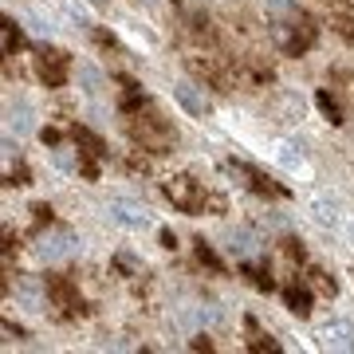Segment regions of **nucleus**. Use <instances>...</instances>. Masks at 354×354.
Wrapping results in <instances>:
<instances>
[{"label": "nucleus", "mask_w": 354, "mask_h": 354, "mask_svg": "<svg viewBox=\"0 0 354 354\" xmlns=\"http://www.w3.org/2000/svg\"><path fill=\"white\" fill-rule=\"evenodd\" d=\"M122 118H127L130 142H134L142 153H169L177 146L174 122H169V118H165V114L158 111L150 99H142L138 106H134V111H127Z\"/></svg>", "instance_id": "1"}, {"label": "nucleus", "mask_w": 354, "mask_h": 354, "mask_svg": "<svg viewBox=\"0 0 354 354\" xmlns=\"http://www.w3.org/2000/svg\"><path fill=\"white\" fill-rule=\"evenodd\" d=\"M162 193L174 201V209H181V213H189V216H201V213H209V209H213V213H225V197L209 193L201 181H193L189 174L165 177Z\"/></svg>", "instance_id": "2"}, {"label": "nucleus", "mask_w": 354, "mask_h": 354, "mask_svg": "<svg viewBox=\"0 0 354 354\" xmlns=\"http://www.w3.org/2000/svg\"><path fill=\"white\" fill-rule=\"evenodd\" d=\"M44 291H48V304L55 307L59 319H83L91 311L87 299H83V291H79V283L71 276H64V272H48L44 276Z\"/></svg>", "instance_id": "3"}, {"label": "nucleus", "mask_w": 354, "mask_h": 354, "mask_svg": "<svg viewBox=\"0 0 354 354\" xmlns=\"http://www.w3.org/2000/svg\"><path fill=\"white\" fill-rule=\"evenodd\" d=\"M32 67H36V75L44 87L59 91V87H67V75H71V55L64 48H39Z\"/></svg>", "instance_id": "4"}, {"label": "nucleus", "mask_w": 354, "mask_h": 354, "mask_svg": "<svg viewBox=\"0 0 354 354\" xmlns=\"http://www.w3.org/2000/svg\"><path fill=\"white\" fill-rule=\"evenodd\" d=\"M71 142L79 146V174H83V181H99V158H106V142L87 127H71Z\"/></svg>", "instance_id": "5"}, {"label": "nucleus", "mask_w": 354, "mask_h": 354, "mask_svg": "<svg viewBox=\"0 0 354 354\" xmlns=\"http://www.w3.org/2000/svg\"><path fill=\"white\" fill-rule=\"evenodd\" d=\"M228 169H232V177H244V185L256 193V197H272V201H288V185H279L272 174H264V169H256V165L248 162H228Z\"/></svg>", "instance_id": "6"}, {"label": "nucleus", "mask_w": 354, "mask_h": 354, "mask_svg": "<svg viewBox=\"0 0 354 354\" xmlns=\"http://www.w3.org/2000/svg\"><path fill=\"white\" fill-rule=\"evenodd\" d=\"M315 39H319V24L311 20V16H295L288 24V32H283V55H307V51L315 48Z\"/></svg>", "instance_id": "7"}, {"label": "nucleus", "mask_w": 354, "mask_h": 354, "mask_svg": "<svg viewBox=\"0 0 354 354\" xmlns=\"http://www.w3.org/2000/svg\"><path fill=\"white\" fill-rule=\"evenodd\" d=\"M283 304H288V311L291 315H299V319H307L311 315V283H299V276L291 279V283H283Z\"/></svg>", "instance_id": "8"}, {"label": "nucleus", "mask_w": 354, "mask_h": 354, "mask_svg": "<svg viewBox=\"0 0 354 354\" xmlns=\"http://www.w3.org/2000/svg\"><path fill=\"white\" fill-rule=\"evenodd\" d=\"M244 335H248V339H244V346H248L252 354H276L279 351V342L272 339L268 330H260V323H256L252 315L244 319Z\"/></svg>", "instance_id": "9"}, {"label": "nucleus", "mask_w": 354, "mask_h": 354, "mask_svg": "<svg viewBox=\"0 0 354 354\" xmlns=\"http://www.w3.org/2000/svg\"><path fill=\"white\" fill-rule=\"evenodd\" d=\"M315 102H319V111L327 114V122H335V127H342V122H346V114H342V99L339 95H335V91H319L315 95Z\"/></svg>", "instance_id": "10"}, {"label": "nucleus", "mask_w": 354, "mask_h": 354, "mask_svg": "<svg viewBox=\"0 0 354 354\" xmlns=\"http://www.w3.org/2000/svg\"><path fill=\"white\" fill-rule=\"evenodd\" d=\"M307 283H311V291H319V295H327V299H335V295H339V283H335V279L327 276V272H323V268H307Z\"/></svg>", "instance_id": "11"}, {"label": "nucleus", "mask_w": 354, "mask_h": 354, "mask_svg": "<svg viewBox=\"0 0 354 354\" xmlns=\"http://www.w3.org/2000/svg\"><path fill=\"white\" fill-rule=\"evenodd\" d=\"M241 276L248 279L256 291H276V279H272V272H268V268H260V264H244Z\"/></svg>", "instance_id": "12"}, {"label": "nucleus", "mask_w": 354, "mask_h": 354, "mask_svg": "<svg viewBox=\"0 0 354 354\" xmlns=\"http://www.w3.org/2000/svg\"><path fill=\"white\" fill-rule=\"evenodd\" d=\"M330 87H335L339 99H346L354 106V71H335V75H330Z\"/></svg>", "instance_id": "13"}, {"label": "nucleus", "mask_w": 354, "mask_h": 354, "mask_svg": "<svg viewBox=\"0 0 354 354\" xmlns=\"http://www.w3.org/2000/svg\"><path fill=\"white\" fill-rule=\"evenodd\" d=\"M0 32H4V55H16V51L24 48V32H20L12 20H4V24H0Z\"/></svg>", "instance_id": "14"}, {"label": "nucleus", "mask_w": 354, "mask_h": 354, "mask_svg": "<svg viewBox=\"0 0 354 354\" xmlns=\"http://www.w3.org/2000/svg\"><path fill=\"white\" fill-rule=\"evenodd\" d=\"M197 260H201L209 272H216V276H225V260L213 252V244H205V241H197Z\"/></svg>", "instance_id": "15"}, {"label": "nucleus", "mask_w": 354, "mask_h": 354, "mask_svg": "<svg viewBox=\"0 0 354 354\" xmlns=\"http://www.w3.org/2000/svg\"><path fill=\"white\" fill-rule=\"evenodd\" d=\"M330 28H335V32H339V36L354 48V16L351 12H335V16H330Z\"/></svg>", "instance_id": "16"}, {"label": "nucleus", "mask_w": 354, "mask_h": 354, "mask_svg": "<svg viewBox=\"0 0 354 354\" xmlns=\"http://www.w3.org/2000/svg\"><path fill=\"white\" fill-rule=\"evenodd\" d=\"M279 256H283L291 268H299L307 252H304V244H299V241H291V236H288V241H279Z\"/></svg>", "instance_id": "17"}, {"label": "nucleus", "mask_w": 354, "mask_h": 354, "mask_svg": "<svg viewBox=\"0 0 354 354\" xmlns=\"http://www.w3.org/2000/svg\"><path fill=\"white\" fill-rule=\"evenodd\" d=\"M55 213H51V205H32V232H39L44 225H51Z\"/></svg>", "instance_id": "18"}, {"label": "nucleus", "mask_w": 354, "mask_h": 354, "mask_svg": "<svg viewBox=\"0 0 354 354\" xmlns=\"http://www.w3.org/2000/svg\"><path fill=\"white\" fill-rule=\"evenodd\" d=\"M39 138H44V146H59V142H64V130L44 127V130H39Z\"/></svg>", "instance_id": "19"}, {"label": "nucleus", "mask_w": 354, "mask_h": 354, "mask_svg": "<svg viewBox=\"0 0 354 354\" xmlns=\"http://www.w3.org/2000/svg\"><path fill=\"white\" fill-rule=\"evenodd\" d=\"M12 185H28V169L24 165H16L12 169Z\"/></svg>", "instance_id": "20"}, {"label": "nucleus", "mask_w": 354, "mask_h": 354, "mask_svg": "<svg viewBox=\"0 0 354 354\" xmlns=\"http://www.w3.org/2000/svg\"><path fill=\"white\" fill-rule=\"evenodd\" d=\"M193 351H213V342H209V339L201 335V339H193Z\"/></svg>", "instance_id": "21"}, {"label": "nucleus", "mask_w": 354, "mask_h": 354, "mask_svg": "<svg viewBox=\"0 0 354 354\" xmlns=\"http://www.w3.org/2000/svg\"><path fill=\"white\" fill-rule=\"evenodd\" d=\"M335 4H342V8H354V0H335Z\"/></svg>", "instance_id": "22"}]
</instances>
